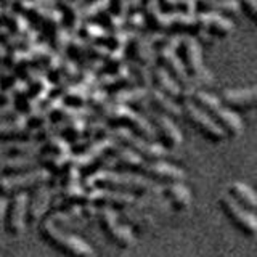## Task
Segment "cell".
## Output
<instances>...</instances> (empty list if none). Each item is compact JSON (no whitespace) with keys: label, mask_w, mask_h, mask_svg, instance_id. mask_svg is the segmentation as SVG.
Instances as JSON below:
<instances>
[{"label":"cell","mask_w":257,"mask_h":257,"mask_svg":"<svg viewBox=\"0 0 257 257\" xmlns=\"http://www.w3.org/2000/svg\"><path fill=\"white\" fill-rule=\"evenodd\" d=\"M90 190H109L125 195H161L163 187L140 174L96 172L87 179Z\"/></svg>","instance_id":"obj_1"},{"label":"cell","mask_w":257,"mask_h":257,"mask_svg":"<svg viewBox=\"0 0 257 257\" xmlns=\"http://www.w3.org/2000/svg\"><path fill=\"white\" fill-rule=\"evenodd\" d=\"M199 109H203L214 122L220 127V131L228 139H236L243 132V122L236 112L227 109L219 101V98L204 90H195L191 95V100Z\"/></svg>","instance_id":"obj_2"},{"label":"cell","mask_w":257,"mask_h":257,"mask_svg":"<svg viewBox=\"0 0 257 257\" xmlns=\"http://www.w3.org/2000/svg\"><path fill=\"white\" fill-rule=\"evenodd\" d=\"M39 233L44 243L66 257H93V249L85 241L61 231L52 220H44L40 223Z\"/></svg>","instance_id":"obj_3"},{"label":"cell","mask_w":257,"mask_h":257,"mask_svg":"<svg viewBox=\"0 0 257 257\" xmlns=\"http://www.w3.org/2000/svg\"><path fill=\"white\" fill-rule=\"evenodd\" d=\"M106 120L109 125L114 127H124L127 131H131L132 134L142 137L145 140L155 142L156 134L155 128L150 124L148 119H145L142 114H139L132 108L122 106V104H114L109 106L106 111Z\"/></svg>","instance_id":"obj_4"},{"label":"cell","mask_w":257,"mask_h":257,"mask_svg":"<svg viewBox=\"0 0 257 257\" xmlns=\"http://www.w3.org/2000/svg\"><path fill=\"white\" fill-rule=\"evenodd\" d=\"M50 180L52 175L42 167L21 175L2 177L0 179V196L10 198L13 195H20V193H28L37 187H42V185H50Z\"/></svg>","instance_id":"obj_5"},{"label":"cell","mask_w":257,"mask_h":257,"mask_svg":"<svg viewBox=\"0 0 257 257\" xmlns=\"http://www.w3.org/2000/svg\"><path fill=\"white\" fill-rule=\"evenodd\" d=\"M96 220H98L101 231L106 235V238L112 244H116L120 249H128L135 244V236L132 230L117 220L114 209L100 207L96 211Z\"/></svg>","instance_id":"obj_6"},{"label":"cell","mask_w":257,"mask_h":257,"mask_svg":"<svg viewBox=\"0 0 257 257\" xmlns=\"http://www.w3.org/2000/svg\"><path fill=\"white\" fill-rule=\"evenodd\" d=\"M114 139L122 145V147L134 151L135 155H139L142 159L147 161V163L164 159L167 155V150H164L159 143L145 140V139H142V137L132 134L131 131H127V128H124V127H116Z\"/></svg>","instance_id":"obj_7"},{"label":"cell","mask_w":257,"mask_h":257,"mask_svg":"<svg viewBox=\"0 0 257 257\" xmlns=\"http://www.w3.org/2000/svg\"><path fill=\"white\" fill-rule=\"evenodd\" d=\"M180 108H182V116L187 119L188 124L195 127L206 140L212 143H220L227 139L225 134L220 131V127L217 125L203 109H199L193 101L182 103Z\"/></svg>","instance_id":"obj_8"},{"label":"cell","mask_w":257,"mask_h":257,"mask_svg":"<svg viewBox=\"0 0 257 257\" xmlns=\"http://www.w3.org/2000/svg\"><path fill=\"white\" fill-rule=\"evenodd\" d=\"M219 204L223 215L227 217L228 222L239 230L241 233H244L246 236H254L257 233V220L254 212L247 211L243 206H239L235 203L228 195H223L219 199Z\"/></svg>","instance_id":"obj_9"},{"label":"cell","mask_w":257,"mask_h":257,"mask_svg":"<svg viewBox=\"0 0 257 257\" xmlns=\"http://www.w3.org/2000/svg\"><path fill=\"white\" fill-rule=\"evenodd\" d=\"M26 203L28 195L20 193L7 199L5 215H4V227L10 236L18 238L26 230Z\"/></svg>","instance_id":"obj_10"},{"label":"cell","mask_w":257,"mask_h":257,"mask_svg":"<svg viewBox=\"0 0 257 257\" xmlns=\"http://www.w3.org/2000/svg\"><path fill=\"white\" fill-rule=\"evenodd\" d=\"M174 52L180 58L183 68H185V71H187V74L190 76V79L196 77L199 72L204 69L199 42H196L193 37H182Z\"/></svg>","instance_id":"obj_11"},{"label":"cell","mask_w":257,"mask_h":257,"mask_svg":"<svg viewBox=\"0 0 257 257\" xmlns=\"http://www.w3.org/2000/svg\"><path fill=\"white\" fill-rule=\"evenodd\" d=\"M52 199V190L48 185H42L32 190L31 196H28L26 203V225L28 227H36V225L44 219L48 211Z\"/></svg>","instance_id":"obj_12"},{"label":"cell","mask_w":257,"mask_h":257,"mask_svg":"<svg viewBox=\"0 0 257 257\" xmlns=\"http://www.w3.org/2000/svg\"><path fill=\"white\" fill-rule=\"evenodd\" d=\"M142 175L148 177L150 180L156 182L159 185L161 183H163V185H171V183H183L185 182V172L182 171V169L166 163L164 159L147 163Z\"/></svg>","instance_id":"obj_13"},{"label":"cell","mask_w":257,"mask_h":257,"mask_svg":"<svg viewBox=\"0 0 257 257\" xmlns=\"http://www.w3.org/2000/svg\"><path fill=\"white\" fill-rule=\"evenodd\" d=\"M219 101L225 108L238 112V111H252L257 101V90L254 87L249 88H228L220 93Z\"/></svg>","instance_id":"obj_14"},{"label":"cell","mask_w":257,"mask_h":257,"mask_svg":"<svg viewBox=\"0 0 257 257\" xmlns=\"http://www.w3.org/2000/svg\"><path fill=\"white\" fill-rule=\"evenodd\" d=\"M158 63L161 68L171 74V77L183 88V90L195 92L193 90V84H191L190 76L187 74V71H185L180 58L177 56V53L174 50H169V48H161V50H158Z\"/></svg>","instance_id":"obj_15"},{"label":"cell","mask_w":257,"mask_h":257,"mask_svg":"<svg viewBox=\"0 0 257 257\" xmlns=\"http://www.w3.org/2000/svg\"><path fill=\"white\" fill-rule=\"evenodd\" d=\"M153 128H155L156 139L159 140V145L164 150H175L179 148L183 137L182 132L177 128V125L172 122L171 117L161 116V114H153Z\"/></svg>","instance_id":"obj_16"},{"label":"cell","mask_w":257,"mask_h":257,"mask_svg":"<svg viewBox=\"0 0 257 257\" xmlns=\"http://www.w3.org/2000/svg\"><path fill=\"white\" fill-rule=\"evenodd\" d=\"M135 201L132 195H125V193L109 191V190H90L87 193L85 203H90L96 207H109V209H124L131 206Z\"/></svg>","instance_id":"obj_17"},{"label":"cell","mask_w":257,"mask_h":257,"mask_svg":"<svg viewBox=\"0 0 257 257\" xmlns=\"http://www.w3.org/2000/svg\"><path fill=\"white\" fill-rule=\"evenodd\" d=\"M196 16L199 29L211 37H227L235 29V24L228 18L217 13H196Z\"/></svg>","instance_id":"obj_18"},{"label":"cell","mask_w":257,"mask_h":257,"mask_svg":"<svg viewBox=\"0 0 257 257\" xmlns=\"http://www.w3.org/2000/svg\"><path fill=\"white\" fill-rule=\"evenodd\" d=\"M148 104L153 106V109L156 111V114L171 117V119H177L182 116V108L180 104L175 100L169 98L167 95L161 93L156 88H151L148 90Z\"/></svg>","instance_id":"obj_19"},{"label":"cell","mask_w":257,"mask_h":257,"mask_svg":"<svg viewBox=\"0 0 257 257\" xmlns=\"http://www.w3.org/2000/svg\"><path fill=\"white\" fill-rule=\"evenodd\" d=\"M108 156H111L120 167L127 169V171H131L132 174H140L142 175L145 166H147V161L142 159L139 155H135V153L131 151L128 148L122 147V145H120V147H117V145H112Z\"/></svg>","instance_id":"obj_20"},{"label":"cell","mask_w":257,"mask_h":257,"mask_svg":"<svg viewBox=\"0 0 257 257\" xmlns=\"http://www.w3.org/2000/svg\"><path fill=\"white\" fill-rule=\"evenodd\" d=\"M169 31L174 34H183L185 37H195L199 32L196 13H175L169 15Z\"/></svg>","instance_id":"obj_21"},{"label":"cell","mask_w":257,"mask_h":257,"mask_svg":"<svg viewBox=\"0 0 257 257\" xmlns=\"http://www.w3.org/2000/svg\"><path fill=\"white\" fill-rule=\"evenodd\" d=\"M163 195L167 198L169 204L177 212L187 211L191 204V193L185 183H171L163 187Z\"/></svg>","instance_id":"obj_22"},{"label":"cell","mask_w":257,"mask_h":257,"mask_svg":"<svg viewBox=\"0 0 257 257\" xmlns=\"http://www.w3.org/2000/svg\"><path fill=\"white\" fill-rule=\"evenodd\" d=\"M32 139V128L26 125V119H13L0 122V140L24 142Z\"/></svg>","instance_id":"obj_23"},{"label":"cell","mask_w":257,"mask_h":257,"mask_svg":"<svg viewBox=\"0 0 257 257\" xmlns=\"http://www.w3.org/2000/svg\"><path fill=\"white\" fill-rule=\"evenodd\" d=\"M196 10L199 13H217L225 18L239 15L236 0H198Z\"/></svg>","instance_id":"obj_24"},{"label":"cell","mask_w":257,"mask_h":257,"mask_svg":"<svg viewBox=\"0 0 257 257\" xmlns=\"http://www.w3.org/2000/svg\"><path fill=\"white\" fill-rule=\"evenodd\" d=\"M36 169H40V163L37 156H26V158H10L2 166L0 172L2 177H12V175H21L26 172H32Z\"/></svg>","instance_id":"obj_25"},{"label":"cell","mask_w":257,"mask_h":257,"mask_svg":"<svg viewBox=\"0 0 257 257\" xmlns=\"http://www.w3.org/2000/svg\"><path fill=\"white\" fill-rule=\"evenodd\" d=\"M228 196L239 206L247 209V211H251V212L255 211V206H257L255 193L252 191L251 187H247L246 183H241V182L230 183L228 185Z\"/></svg>","instance_id":"obj_26"},{"label":"cell","mask_w":257,"mask_h":257,"mask_svg":"<svg viewBox=\"0 0 257 257\" xmlns=\"http://www.w3.org/2000/svg\"><path fill=\"white\" fill-rule=\"evenodd\" d=\"M145 21H147V26L155 32L169 31V15L161 10L156 0H150L145 5Z\"/></svg>","instance_id":"obj_27"},{"label":"cell","mask_w":257,"mask_h":257,"mask_svg":"<svg viewBox=\"0 0 257 257\" xmlns=\"http://www.w3.org/2000/svg\"><path fill=\"white\" fill-rule=\"evenodd\" d=\"M116 104L132 108L137 104L148 103V88H132V90H119L114 98Z\"/></svg>","instance_id":"obj_28"},{"label":"cell","mask_w":257,"mask_h":257,"mask_svg":"<svg viewBox=\"0 0 257 257\" xmlns=\"http://www.w3.org/2000/svg\"><path fill=\"white\" fill-rule=\"evenodd\" d=\"M40 147L34 142L24 140V142H13L8 145L5 153L8 158H26V156H36L39 153Z\"/></svg>","instance_id":"obj_29"},{"label":"cell","mask_w":257,"mask_h":257,"mask_svg":"<svg viewBox=\"0 0 257 257\" xmlns=\"http://www.w3.org/2000/svg\"><path fill=\"white\" fill-rule=\"evenodd\" d=\"M39 153L42 155H50V156H61V155H66L68 153V147H66V142L58 139V137H52L48 139L42 147H40Z\"/></svg>","instance_id":"obj_30"},{"label":"cell","mask_w":257,"mask_h":257,"mask_svg":"<svg viewBox=\"0 0 257 257\" xmlns=\"http://www.w3.org/2000/svg\"><path fill=\"white\" fill-rule=\"evenodd\" d=\"M238 10L252 23L257 20V0H236Z\"/></svg>","instance_id":"obj_31"},{"label":"cell","mask_w":257,"mask_h":257,"mask_svg":"<svg viewBox=\"0 0 257 257\" xmlns=\"http://www.w3.org/2000/svg\"><path fill=\"white\" fill-rule=\"evenodd\" d=\"M18 109L13 104H0V122L2 120H13L18 119Z\"/></svg>","instance_id":"obj_32"},{"label":"cell","mask_w":257,"mask_h":257,"mask_svg":"<svg viewBox=\"0 0 257 257\" xmlns=\"http://www.w3.org/2000/svg\"><path fill=\"white\" fill-rule=\"evenodd\" d=\"M161 8H167V10H175L177 0H156Z\"/></svg>","instance_id":"obj_33"},{"label":"cell","mask_w":257,"mask_h":257,"mask_svg":"<svg viewBox=\"0 0 257 257\" xmlns=\"http://www.w3.org/2000/svg\"><path fill=\"white\" fill-rule=\"evenodd\" d=\"M7 199H8V198H2V196H0V222H2V220H4V215H5Z\"/></svg>","instance_id":"obj_34"},{"label":"cell","mask_w":257,"mask_h":257,"mask_svg":"<svg viewBox=\"0 0 257 257\" xmlns=\"http://www.w3.org/2000/svg\"><path fill=\"white\" fill-rule=\"evenodd\" d=\"M2 58H5V50H4L2 47H0V60H2Z\"/></svg>","instance_id":"obj_35"},{"label":"cell","mask_w":257,"mask_h":257,"mask_svg":"<svg viewBox=\"0 0 257 257\" xmlns=\"http://www.w3.org/2000/svg\"><path fill=\"white\" fill-rule=\"evenodd\" d=\"M180 2H183V0H177V4H180Z\"/></svg>","instance_id":"obj_36"},{"label":"cell","mask_w":257,"mask_h":257,"mask_svg":"<svg viewBox=\"0 0 257 257\" xmlns=\"http://www.w3.org/2000/svg\"><path fill=\"white\" fill-rule=\"evenodd\" d=\"M196 2H198V0H196Z\"/></svg>","instance_id":"obj_37"}]
</instances>
